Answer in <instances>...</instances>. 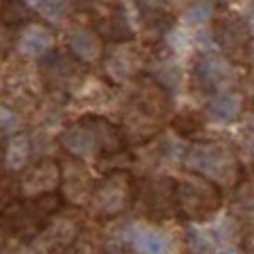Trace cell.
Listing matches in <instances>:
<instances>
[{
    "mask_svg": "<svg viewBox=\"0 0 254 254\" xmlns=\"http://www.w3.org/2000/svg\"><path fill=\"white\" fill-rule=\"evenodd\" d=\"M185 164L191 171L202 173V178H207L216 185H225V187L239 185L241 176H243V169H241V162L236 160V155L227 149L225 144L218 142L193 144L187 151Z\"/></svg>",
    "mask_w": 254,
    "mask_h": 254,
    "instance_id": "6da1fadb",
    "label": "cell"
},
{
    "mask_svg": "<svg viewBox=\"0 0 254 254\" xmlns=\"http://www.w3.org/2000/svg\"><path fill=\"white\" fill-rule=\"evenodd\" d=\"M223 196L218 185L202 176L187 178L176 187V207L191 221H209L221 209Z\"/></svg>",
    "mask_w": 254,
    "mask_h": 254,
    "instance_id": "7a4b0ae2",
    "label": "cell"
},
{
    "mask_svg": "<svg viewBox=\"0 0 254 254\" xmlns=\"http://www.w3.org/2000/svg\"><path fill=\"white\" fill-rule=\"evenodd\" d=\"M130 200V180L126 173H113L95 191V207L99 214H117Z\"/></svg>",
    "mask_w": 254,
    "mask_h": 254,
    "instance_id": "3957f363",
    "label": "cell"
},
{
    "mask_svg": "<svg viewBox=\"0 0 254 254\" xmlns=\"http://www.w3.org/2000/svg\"><path fill=\"white\" fill-rule=\"evenodd\" d=\"M216 41L232 57H243L248 52V27L239 18H225L216 25Z\"/></svg>",
    "mask_w": 254,
    "mask_h": 254,
    "instance_id": "277c9868",
    "label": "cell"
},
{
    "mask_svg": "<svg viewBox=\"0 0 254 254\" xmlns=\"http://www.w3.org/2000/svg\"><path fill=\"white\" fill-rule=\"evenodd\" d=\"M193 79L198 81V86L205 88V90H211V88H221L223 83L230 79V67L223 59L218 57H200L196 61V67H193Z\"/></svg>",
    "mask_w": 254,
    "mask_h": 254,
    "instance_id": "5b68a950",
    "label": "cell"
},
{
    "mask_svg": "<svg viewBox=\"0 0 254 254\" xmlns=\"http://www.w3.org/2000/svg\"><path fill=\"white\" fill-rule=\"evenodd\" d=\"M63 146L70 153L79 155V158H90V155H95L99 151V144H97V137L90 126H74V128L65 130Z\"/></svg>",
    "mask_w": 254,
    "mask_h": 254,
    "instance_id": "8992f818",
    "label": "cell"
},
{
    "mask_svg": "<svg viewBox=\"0 0 254 254\" xmlns=\"http://www.w3.org/2000/svg\"><path fill=\"white\" fill-rule=\"evenodd\" d=\"M241 108H243L241 97L234 95V92H218V95H214L209 99V104H207V113L211 115V120L223 122V124L239 120Z\"/></svg>",
    "mask_w": 254,
    "mask_h": 254,
    "instance_id": "52a82bcc",
    "label": "cell"
},
{
    "mask_svg": "<svg viewBox=\"0 0 254 254\" xmlns=\"http://www.w3.org/2000/svg\"><path fill=\"white\" fill-rule=\"evenodd\" d=\"M130 245L137 254H167L169 241L162 232L149 230V227H137L130 234Z\"/></svg>",
    "mask_w": 254,
    "mask_h": 254,
    "instance_id": "ba28073f",
    "label": "cell"
},
{
    "mask_svg": "<svg viewBox=\"0 0 254 254\" xmlns=\"http://www.w3.org/2000/svg\"><path fill=\"white\" fill-rule=\"evenodd\" d=\"M59 169L57 164L52 162H43L39 167L34 169L32 173L27 176V180L23 183V189L27 193H45V191H52L54 187L59 185Z\"/></svg>",
    "mask_w": 254,
    "mask_h": 254,
    "instance_id": "9c48e42d",
    "label": "cell"
},
{
    "mask_svg": "<svg viewBox=\"0 0 254 254\" xmlns=\"http://www.w3.org/2000/svg\"><path fill=\"white\" fill-rule=\"evenodd\" d=\"M54 39H52V32L43 25H29L25 27V32L20 34V50L29 57H41L45 54L50 48H52Z\"/></svg>",
    "mask_w": 254,
    "mask_h": 254,
    "instance_id": "30bf717a",
    "label": "cell"
},
{
    "mask_svg": "<svg viewBox=\"0 0 254 254\" xmlns=\"http://www.w3.org/2000/svg\"><path fill=\"white\" fill-rule=\"evenodd\" d=\"M70 50L74 57L83 63H92L101 57V39L90 29H79L72 34L70 39Z\"/></svg>",
    "mask_w": 254,
    "mask_h": 254,
    "instance_id": "8fae6325",
    "label": "cell"
},
{
    "mask_svg": "<svg viewBox=\"0 0 254 254\" xmlns=\"http://www.w3.org/2000/svg\"><path fill=\"white\" fill-rule=\"evenodd\" d=\"M92 133L97 137V144L99 149H106V151H117L122 146V135L111 122L106 120H92Z\"/></svg>",
    "mask_w": 254,
    "mask_h": 254,
    "instance_id": "7c38bea8",
    "label": "cell"
},
{
    "mask_svg": "<svg viewBox=\"0 0 254 254\" xmlns=\"http://www.w3.org/2000/svg\"><path fill=\"white\" fill-rule=\"evenodd\" d=\"M29 158V139L25 135H16V137L9 139L7 144V151H5V162L9 169H23L25 162Z\"/></svg>",
    "mask_w": 254,
    "mask_h": 254,
    "instance_id": "4fadbf2b",
    "label": "cell"
},
{
    "mask_svg": "<svg viewBox=\"0 0 254 254\" xmlns=\"http://www.w3.org/2000/svg\"><path fill=\"white\" fill-rule=\"evenodd\" d=\"M135 65L137 63H135V54L130 52V48H120L108 61V72L117 79H124L128 74H133Z\"/></svg>",
    "mask_w": 254,
    "mask_h": 254,
    "instance_id": "5bb4252c",
    "label": "cell"
},
{
    "mask_svg": "<svg viewBox=\"0 0 254 254\" xmlns=\"http://www.w3.org/2000/svg\"><path fill=\"white\" fill-rule=\"evenodd\" d=\"M173 128L180 135H185V137H191V135L202 130V120L196 113H180V115L173 120Z\"/></svg>",
    "mask_w": 254,
    "mask_h": 254,
    "instance_id": "9a60e30c",
    "label": "cell"
},
{
    "mask_svg": "<svg viewBox=\"0 0 254 254\" xmlns=\"http://www.w3.org/2000/svg\"><path fill=\"white\" fill-rule=\"evenodd\" d=\"M41 11L50 20H63L67 16V11H70V7H67V0H43Z\"/></svg>",
    "mask_w": 254,
    "mask_h": 254,
    "instance_id": "2e32d148",
    "label": "cell"
},
{
    "mask_svg": "<svg viewBox=\"0 0 254 254\" xmlns=\"http://www.w3.org/2000/svg\"><path fill=\"white\" fill-rule=\"evenodd\" d=\"M209 18H211V7L209 5H196L185 14L187 25H205Z\"/></svg>",
    "mask_w": 254,
    "mask_h": 254,
    "instance_id": "e0dca14e",
    "label": "cell"
},
{
    "mask_svg": "<svg viewBox=\"0 0 254 254\" xmlns=\"http://www.w3.org/2000/svg\"><path fill=\"white\" fill-rule=\"evenodd\" d=\"M18 126V117H16L14 111H9V108H5V106H0V128L5 130H11Z\"/></svg>",
    "mask_w": 254,
    "mask_h": 254,
    "instance_id": "ac0fdd59",
    "label": "cell"
},
{
    "mask_svg": "<svg viewBox=\"0 0 254 254\" xmlns=\"http://www.w3.org/2000/svg\"><path fill=\"white\" fill-rule=\"evenodd\" d=\"M23 2H27L29 7H39L41 2H43V0H23Z\"/></svg>",
    "mask_w": 254,
    "mask_h": 254,
    "instance_id": "d6986e66",
    "label": "cell"
},
{
    "mask_svg": "<svg viewBox=\"0 0 254 254\" xmlns=\"http://www.w3.org/2000/svg\"><path fill=\"white\" fill-rule=\"evenodd\" d=\"M218 254H241V252H236V250H232V248H225V250H221Z\"/></svg>",
    "mask_w": 254,
    "mask_h": 254,
    "instance_id": "ffe728a7",
    "label": "cell"
},
{
    "mask_svg": "<svg viewBox=\"0 0 254 254\" xmlns=\"http://www.w3.org/2000/svg\"><path fill=\"white\" fill-rule=\"evenodd\" d=\"M252 106H254V95H252Z\"/></svg>",
    "mask_w": 254,
    "mask_h": 254,
    "instance_id": "44dd1931",
    "label": "cell"
}]
</instances>
